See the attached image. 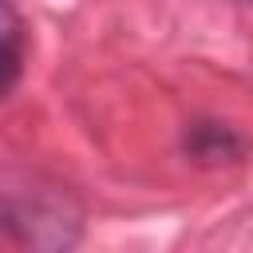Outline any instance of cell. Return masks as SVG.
<instances>
[{
  "instance_id": "obj_1",
  "label": "cell",
  "mask_w": 253,
  "mask_h": 253,
  "mask_svg": "<svg viewBox=\"0 0 253 253\" xmlns=\"http://www.w3.org/2000/svg\"><path fill=\"white\" fill-rule=\"evenodd\" d=\"M4 225L12 237H20L24 245H36V249L75 245V237H79L75 210L55 190H32L24 198L16 186H8L4 190Z\"/></svg>"
},
{
  "instance_id": "obj_2",
  "label": "cell",
  "mask_w": 253,
  "mask_h": 253,
  "mask_svg": "<svg viewBox=\"0 0 253 253\" xmlns=\"http://www.w3.org/2000/svg\"><path fill=\"white\" fill-rule=\"evenodd\" d=\"M186 146H190V154L202 158V162H225V158H237V154L245 150V142H241L229 126H221V123H198V126L190 130Z\"/></svg>"
},
{
  "instance_id": "obj_3",
  "label": "cell",
  "mask_w": 253,
  "mask_h": 253,
  "mask_svg": "<svg viewBox=\"0 0 253 253\" xmlns=\"http://www.w3.org/2000/svg\"><path fill=\"white\" fill-rule=\"evenodd\" d=\"M20 67H24V51H20V20L12 0H4V83L0 91L12 95V87L20 83Z\"/></svg>"
}]
</instances>
